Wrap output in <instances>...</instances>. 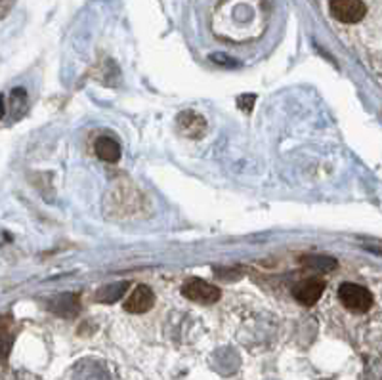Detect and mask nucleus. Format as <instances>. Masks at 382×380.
I'll return each instance as SVG.
<instances>
[{"label":"nucleus","mask_w":382,"mask_h":380,"mask_svg":"<svg viewBox=\"0 0 382 380\" xmlns=\"http://www.w3.org/2000/svg\"><path fill=\"white\" fill-rule=\"evenodd\" d=\"M126 283H117V285H109V287L99 288V293L96 295V300L99 302H106V304H111V302L119 300L123 293L126 290Z\"/></svg>","instance_id":"obj_9"},{"label":"nucleus","mask_w":382,"mask_h":380,"mask_svg":"<svg viewBox=\"0 0 382 380\" xmlns=\"http://www.w3.org/2000/svg\"><path fill=\"white\" fill-rule=\"evenodd\" d=\"M323 290H325V283L321 279H310L304 281L300 287L295 290V298H297L302 306H314L319 298H321Z\"/></svg>","instance_id":"obj_6"},{"label":"nucleus","mask_w":382,"mask_h":380,"mask_svg":"<svg viewBox=\"0 0 382 380\" xmlns=\"http://www.w3.org/2000/svg\"><path fill=\"white\" fill-rule=\"evenodd\" d=\"M4 115V99H2V96H0V117Z\"/></svg>","instance_id":"obj_13"},{"label":"nucleus","mask_w":382,"mask_h":380,"mask_svg":"<svg viewBox=\"0 0 382 380\" xmlns=\"http://www.w3.org/2000/svg\"><path fill=\"white\" fill-rule=\"evenodd\" d=\"M308 266L310 268H316L319 271H331V269L336 268V262L333 258H325V256H314V258H308Z\"/></svg>","instance_id":"obj_10"},{"label":"nucleus","mask_w":382,"mask_h":380,"mask_svg":"<svg viewBox=\"0 0 382 380\" xmlns=\"http://www.w3.org/2000/svg\"><path fill=\"white\" fill-rule=\"evenodd\" d=\"M254 99H257V96H254V94H251V96H249V102H247V98H245V96H241V98H239V107H241V109H245V111H251Z\"/></svg>","instance_id":"obj_12"},{"label":"nucleus","mask_w":382,"mask_h":380,"mask_svg":"<svg viewBox=\"0 0 382 380\" xmlns=\"http://www.w3.org/2000/svg\"><path fill=\"white\" fill-rule=\"evenodd\" d=\"M8 352H10V338H4V336H0V361L6 360Z\"/></svg>","instance_id":"obj_11"},{"label":"nucleus","mask_w":382,"mask_h":380,"mask_svg":"<svg viewBox=\"0 0 382 380\" xmlns=\"http://www.w3.org/2000/svg\"><path fill=\"white\" fill-rule=\"evenodd\" d=\"M329 12L340 23H357L365 18L367 6L363 0H329Z\"/></svg>","instance_id":"obj_2"},{"label":"nucleus","mask_w":382,"mask_h":380,"mask_svg":"<svg viewBox=\"0 0 382 380\" xmlns=\"http://www.w3.org/2000/svg\"><path fill=\"white\" fill-rule=\"evenodd\" d=\"M176 125H178V130L185 138H199V136H203L204 128H207L204 118L195 111L180 113Z\"/></svg>","instance_id":"obj_5"},{"label":"nucleus","mask_w":382,"mask_h":380,"mask_svg":"<svg viewBox=\"0 0 382 380\" xmlns=\"http://www.w3.org/2000/svg\"><path fill=\"white\" fill-rule=\"evenodd\" d=\"M155 304V295L147 285H138L125 300V309L128 314H145Z\"/></svg>","instance_id":"obj_4"},{"label":"nucleus","mask_w":382,"mask_h":380,"mask_svg":"<svg viewBox=\"0 0 382 380\" xmlns=\"http://www.w3.org/2000/svg\"><path fill=\"white\" fill-rule=\"evenodd\" d=\"M338 298L343 302L344 308H348L350 312H356V314H365L373 306V295L365 287L357 285V283H344V285H340Z\"/></svg>","instance_id":"obj_1"},{"label":"nucleus","mask_w":382,"mask_h":380,"mask_svg":"<svg viewBox=\"0 0 382 380\" xmlns=\"http://www.w3.org/2000/svg\"><path fill=\"white\" fill-rule=\"evenodd\" d=\"M54 312L60 315H75L79 312V302L75 298V295H63L60 298L54 300Z\"/></svg>","instance_id":"obj_8"},{"label":"nucleus","mask_w":382,"mask_h":380,"mask_svg":"<svg viewBox=\"0 0 382 380\" xmlns=\"http://www.w3.org/2000/svg\"><path fill=\"white\" fill-rule=\"evenodd\" d=\"M96 155L106 163H117L121 159V145L113 138L101 136L96 140Z\"/></svg>","instance_id":"obj_7"},{"label":"nucleus","mask_w":382,"mask_h":380,"mask_svg":"<svg viewBox=\"0 0 382 380\" xmlns=\"http://www.w3.org/2000/svg\"><path fill=\"white\" fill-rule=\"evenodd\" d=\"M182 295L190 300L197 302V304H204V306H211L220 300V288H216L211 283L197 279V277H191L184 283L182 287Z\"/></svg>","instance_id":"obj_3"}]
</instances>
